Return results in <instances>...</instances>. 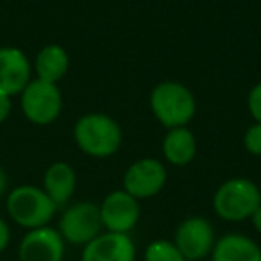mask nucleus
<instances>
[{
    "instance_id": "0eeeda50",
    "label": "nucleus",
    "mask_w": 261,
    "mask_h": 261,
    "mask_svg": "<svg viewBox=\"0 0 261 261\" xmlns=\"http://www.w3.org/2000/svg\"><path fill=\"white\" fill-rule=\"evenodd\" d=\"M172 242L186 261H202L211 256L215 247V229L204 217H188L177 225Z\"/></svg>"
},
{
    "instance_id": "1a4fd4ad",
    "label": "nucleus",
    "mask_w": 261,
    "mask_h": 261,
    "mask_svg": "<svg viewBox=\"0 0 261 261\" xmlns=\"http://www.w3.org/2000/svg\"><path fill=\"white\" fill-rule=\"evenodd\" d=\"M98 211L106 231L129 234L140 220V200L129 195L125 190H115L102 199Z\"/></svg>"
},
{
    "instance_id": "20e7f679",
    "label": "nucleus",
    "mask_w": 261,
    "mask_h": 261,
    "mask_svg": "<svg viewBox=\"0 0 261 261\" xmlns=\"http://www.w3.org/2000/svg\"><path fill=\"white\" fill-rule=\"evenodd\" d=\"M259 204V186L247 177L227 179L218 186L213 195V211L225 222L250 220Z\"/></svg>"
},
{
    "instance_id": "39448f33",
    "label": "nucleus",
    "mask_w": 261,
    "mask_h": 261,
    "mask_svg": "<svg viewBox=\"0 0 261 261\" xmlns=\"http://www.w3.org/2000/svg\"><path fill=\"white\" fill-rule=\"evenodd\" d=\"M22 113L34 125H48L56 122L63 111V95L58 84L34 77L20 93Z\"/></svg>"
},
{
    "instance_id": "423d86ee",
    "label": "nucleus",
    "mask_w": 261,
    "mask_h": 261,
    "mask_svg": "<svg viewBox=\"0 0 261 261\" xmlns=\"http://www.w3.org/2000/svg\"><path fill=\"white\" fill-rule=\"evenodd\" d=\"M102 220L98 204L83 200L68 206L59 218L58 231L66 243L86 245L102 232Z\"/></svg>"
},
{
    "instance_id": "5701e85b",
    "label": "nucleus",
    "mask_w": 261,
    "mask_h": 261,
    "mask_svg": "<svg viewBox=\"0 0 261 261\" xmlns=\"http://www.w3.org/2000/svg\"><path fill=\"white\" fill-rule=\"evenodd\" d=\"M6 192H8V174L0 167V199L6 195Z\"/></svg>"
},
{
    "instance_id": "393cba45",
    "label": "nucleus",
    "mask_w": 261,
    "mask_h": 261,
    "mask_svg": "<svg viewBox=\"0 0 261 261\" xmlns=\"http://www.w3.org/2000/svg\"><path fill=\"white\" fill-rule=\"evenodd\" d=\"M0 261H2V259H0Z\"/></svg>"
},
{
    "instance_id": "6e6552de",
    "label": "nucleus",
    "mask_w": 261,
    "mask_h": 261,
    "mask_svg": "<svg viewBox=\"0 0 261 261\" xmlns=\"http://www.w3.org/2000/svg\"><path fill=\"white\" fill-rule=\"evenodd\" d=\"M167 168L160 160L143 158L129 165L123 174V190L136 200L152 199L167 185Z\"/></svg>"
},
{
    "instance_id": "a211bd4d",
    "label": "nucleus",
    "mask_w": 261,
    "mask_h": 261,
    "mask_svg": "<svg viewBox=\"0 0 261 261\" xmlns=\"http://www.w3.org/2000/svg\"><path fill=\"white\" fill-rule=\"evenodd\" d=\"M243 147L252 156H261V123L254 122L243 135Z\"/></svg>"
},
{
    "instance_id": "ddd939ff",
    "label": "nucleus",
    "mask_w": 261,
    "mask_h": 261,
    "mask_svg": "<svg viewBox=\"0 0 261 261\" xmlns=\"http://www.w3.org/2000/svg\"><path fill=\"white\" fill-rule=\"evenodd\" d=\"M211 261H261V247L250 236L227 232L215 242Z\"/></svg>"
},
{
    "instance_id": "4be33fe9",
    "label": "nucleus",
    "mask_w": 261,
    "mask_h": 261,
    "mask_svg": "<svg viewBox=\"0 0 261 261\" xmlns=\"http://www.w3.org/2000/svg\"><path fill=\"white\" fill-rule=\"evenodd\" d=\"M250 222H252V227L261 234V204L257 206V210L252 213V217H250Z\"/></svg>"
},
{
    "instance_id": "f03ea898",
    "label": "nucleus",
    "mask_w": 261,
    "mask_h": 261,
    "mask_svg": "<svg viewBox=\"0 0 261 261\" xmlns=\"http://www.w3.org/2000/svg\"><path fill=\"white\" fill-rule=\"evenodd\" d=\"M149 104L156 120L167 129L186 127L197 111L192 90L177 81H163L156 84L150 91Z\"/></svg>"
},
{
    "instance_id": "aec40b11",
    "label": "nucleus",
    "mask_w": 261,
    "mask_h": 261,
    "mask_svg": "<svg viewBox=\"0 0 261 261\" xmlns=\"http://www.w3.org/2000/svg\"><path fill=\"white\" fill-rule=\"evenodd\" d=\"M11 243V227L4 217H0V254L4 252Z\"/></svg>"
},
{
    "instance_id": "2eb2a0df",
    "label": "nucleus",
    "mask_w": 261,
    "mask_h": 261,
    "mask_svg": "<svg viewBox=\"0 0 261 261\" xmlns=\"http://www.w3.org/2000/svg\"><path fill=\"white\" fill-rule=\"evenodd\" d=\"M70 56L61 45H45L36 54L33 65V72L36 73V79L47 81V83L58 84L63 77L68 73Z\"/></svg>"
},
{
    "instance_id": "f257e3e1",
    "label": "nucleus",
    "mask_w": 261,
    "mask_h": 261,
    "mask_svg": "<svg viewBox=\"0 0 261 261\" xmlns=\"http://www.w3.org/2000/svg\"><path fill=\"white\" fill-rule=\"evenodd\" d=\"M122 127L115 118L104 113L83 115L73 125L75 145L86 156L104 160L118 152L122 147Z\"/></svg>"
},
{
    "instance_id": "f8f14e48",
    "label": "nucleus",
    "mask_w": 261,
    "mask_h": 261,
    "mask_svg": "<svg viewBox=\"0 0 261 261\" xmlns=\"http://www.w3.org/2000/svg\"><path fill=\"white\" fill-rule=\"evenodd\" d=\"M81 261H136V245L129 234L104 231L83 247Z\"/></svg>"
},
{
    "instance_id": "f3484780",
    "label": "nucleus",
    "mask_w": 261,
    "mask_h": 261,
    "mask_svg": "<svg viewBox=\"0 0 261 261\" xmlns=\"http://www.w3.org/2000/svg\"><path fill=\"white\" fill-rule=\"evenodd\" d=\"M143 261H186L172 240H154L145 247Z\"/></svg>"
},
{
    "instance_id": "dca6fc26",
    "label": "nucleus",
    "mask_w": 261,
    "mask_h": 261,
    "mask_svg": "<svg viewBox=\"0 0 261 261\" xmlns=\"http://www.w3.org/2000/svg\"><path fill=\"white\" fill-rule=\"evenodd\" d=\"M163 158L174 167H186L195 160L197 140L188 127H175L168 129L163 138Z\"/></svg>"
},
{
    "instance_id": "b1692460",
    "label": "nucleus",
    "mask_w": 261,
    "mask_h": 261,
    "mask_svg": "<svg viewBox=\"0 0 261 261\" xmlns=\"http://www.w3.org/2000/svg\"><path fill=\"white\" fill-rule=\"evenodd\" d=\"M257 186H259V193H261V185H257Z\"/></svg>"
},
{
    "instance_id": "9b49d317",
    "label": "nucleus",
    "mask_w": 261,
    "mask_h": 261,
    "mask_svg": "<svg viewBox=\"0 0 261 261\" xmlns=\"http://www.w3.org/2000/svg\"><path fill=\"white\" fill-rule=\"evenodd\" d=\"M33 81V63L16 47H0V91L16 97Z\"/></svg>"
},
{
    "instance_id": "6ab92c4d",
    "label": "nucleus",
    "mask_w": 261,
    "mask_h": 261,
    "mask_svg": "<svg viewBox=\"0 0 261 261\" xmlns=\"http://www.w3.org/2000/svg\"><path fill=\"white\" fill-rule=\"evenodd\" d=\"M247 108L256 123H261V83L254 84L247 95Z\"/></svg>"
},
{
    "instance_id": "412c9836",
    "label": "nucleus",
    "mask_w": 261,
    "mask_h": 261,
    "mask_svg": "<svg viewBox=\"0 0 261 261\" xmlns=\"http://www.w3.org/2000/svg\"><path fill=\"white\" fill-rule=\"evenodd\" d=\"M13 111V97L0 91V123H4Z\"/></svg>"
},
{
    "instance_id": "9d476101",
    "label": "nucleus",
    "mask_w": 261,
    "mask_h": 261,
    "mask_svg": "<svg viewBox=\"0 0 261 261\" xmlns=\"http://www.w3.org/2000/svg\"><path fill=\"white\" fill-rule=\"evenodd\" d=\"M66 242L50 225L31 229L18 245V261H63Z\"/></svg>"
},
{
    "instance_id": "4468645a",
    "label": "nucleus",
    "mask_w": 261,
    "mask_h": 261,
    "mask_svg": "<svg viewBox=\"0 0 261 261\" xmlns=\"http://www.w3.org/2000/svg\"><path fill=\"white\" fill-rule=\"evenodd\" d=\"M43 192L58 207L65 206L73 197L77 188V175L72 165L65 161H56L43 174Z\"/></svg>"
},
{
    "instance_id": "7ed1b4c3",
    "label": "nucleus",
    "mask_w": 261,
    "mask_h": 261,
    "mask_svg": "<svg viewBox=\"0 0 261 261\" xmlns=\"http://www.w3.org/2000/svg\"><path fill=\"white\" fill-rule=\"evenodd\" d=\"M6 211L16 225L31 231L50 225L52 218L58 213V206L40 186L20 185L6 197Z\"/></svg>"
}]
</instances>
